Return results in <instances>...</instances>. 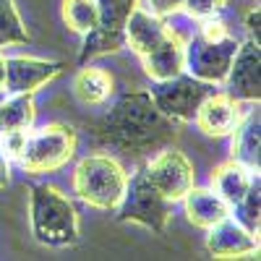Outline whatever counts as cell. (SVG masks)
Masks as SVG:
<instances>
[{
    "mask_svg": "<svg viewBox=\"0 0 261 261\" xmlns=\"http://www.w3.org/2000/svg\"><path fill=\"white\" fill-rule=\"evenodd\" d=\"M186 214L188 220L196 225V227H212L217 225L220 220L230 217V206L220 199V193L217 191H209V188H191L186 196Z\"/></svg>",
    "mask_w": 261,
    "mask_h": 261,
    "instance_id": "obj_16",
    "label": "cell"
},
{
    "mask_svg": "<svg viewBox=\"0 0 261 261\" xmlns=\"http://www.w3.org/2000/svg\"><path fill=\"white\" fill-rule=\"evenodd\" d=\"M34 123V99L32 94H11L0 102V134L8 130H29Z\"/></svg>",
    "mask_w": 261,
    "mask_h": 261,
    "instance_id": "obj_20",
    "label": "cell"
},
{
    "mask_svg": "<svg viewBox=\"0 0 261 261\" xmlns=\"http://www.w3.org/2000/svg\"><path fill=\"white\" fill-rule=\"evenodd\" d=\"M227 6V0H183V11L191 18H212Z\"/></svg>",
    "mask_w": 261,
    "mask_h": 261,
    "instance_id": "obj_24",
    "label": "cell"
},
{
    "mask_svg": "<svg viewBox=\"0 0 261 261\" xmlns=\"http://www.w3.org/2000/svg\"><path fill=\"white\" fill-rule=\"evenodd\" d=\"M125 183H128L125 170L107 154L84 157L73 175L76 193L89 206H97L105 212L118 209L123 193H125Z\"/></svg>",
    "mask_w": 261,
    "mask_h": 261,
    "instance_id": "obj_3",
    "label": "cell"
},
{
    "mask_svg": "<svg viewBox=\"0 0 261 261\" xmlns=\"http://www.w3.org/2000/svg\"><path fill=\"white\" fill-rule=\"evenodd\" d=\"M136 6L139 0H97V27L89 34H84L86 39L79 63L125 47V24Z\"/></svg>",
    "mask_w": 261,
    "mask_h": 261,
    "instance_id": "obj_6",
    "label": "cell"
},
{
    "mask_svg": "<svg viewBox=\"0 0 261 261\" xmlns=\"http://www.w3.org/2000/svg\"><path fill=\"white\" fill-rule=\"evenodd\" d=\"M206 248L217 258H241V256H253L258 253V241L251 230H246L238 220L225 217L217 225L209 227L206 235Z\"/></svg>",
    "mask_w": 261,
    "mask_h": 261,
    "instance_id": "obj_12",
    "label": "cell"
},
{
    "mask_svg": "<svg viewBox=\"0 0 261 261\" xmlns=\"http://www.w3.org/2000/svg\"><path fill=\"white\" fill-rule=\"evenodd\" d=\"M201 37L206 39H225L227 37V27L222 24L220 18H204V29H201Z\"/></svg>",
    "mask_w": 261,
    "mask_h": 261,
    "instance_id": "obj_26",
    "label": "cell"
},
{
    "mask_svg": "<svg viewBox=\"0 0 261 261\" xmlns=\"http://www.w3.org/2000/svg\"><path fill=\"white\" fill-rule=\"evenodd\" d=\"M183 8V0H146V11H151L154 16H170Z\"/></svg>",
    "mask_w": 261,
    "mask_h": 261,
    "instance_id": "obj_25",
    "label": "cell"
},
{
    "mask_svg": "<svg viewBox=\"0 0 261 261\" xmlns=\"http://www.w3.org/2000/svg\"><path fill=\"white\" fill-rule=\"evenodd\" d=\"M235 50H238V42L230 34L225 39H206L201 34H196L186 45V71L193 79L222 84L230 71Z\"/></svg>",
    "mask_w": 261,
    "mask_h": 261,
    "instance_id": "obj_8",
    "label": "cell"
},
{
    "mask_svg": "<svg viewBox=\"0 0 261 261\" xmlns=\"http://www.w3.org/2000/svg\"><path fill=\"white\" fill-rule=\"evenodd\" d=\"M24 42H29V34L21 24L13 0H0V47L24 45Z\"/></svg>",
    "mask_w": 261,
    "mask_h": 261,
    "instance_id": "obj_22",
    "label": "cell"
},
{
    "mask_svg": "<svg viewBox=\"0 0 261 261\" xmlns=\"http://www.w3.org/2000/svg\"><path fill=\"white\" fill-rule=\"evenodd\" d=\"M32 232L42 246H73L79 241V217L73 204L53 186H32Z\"/></svg>",
    "mask_w": 261,
    "mask_h": 261,
    "instance_id": "obj_2",
    "label": "cell"
},
{
    "mask_svg": "<svg viewBox=\"0 0 261 261\" xmlns=\"http://www.w3.org/2000/svg\"><path fill=\"white\" fill-rule=\"evenodd\" d=\"M63 21L76 34H89L97 27V0H63Z\"/></svg>",
    "mask_w": 261,
    "mask_h": 261,
    "instance_id": "obj_21",
    "label": "cell"
},
{
    "mask_svg": "<svg viewBox=\"0 0 261 261\" xmlns=\"http://www.w3.org/2000/svg\"><path fill=\"white\" fill-rule=\"evenodd\" d=\"M258 170H248V167H243L241 162H227V165H222V167H217L214 170V178H212V183H214V191L220 193V199L230 206V209H235L238 204L243 201V196H246V191H248V186H251V180H253V175H256Z\"/></svg>",
    "mask_w": 261,
    "mask_h": 261,
    "instance_id": "obj_18",
    "label": "cell"
},
{
    "mask_svg": "<svg viewBox=\"0 0 261 261\" xmlns=\"http://www.w3.org/2000/svg\"><path fill=\"white\" fill-rule=\"evenodd\" d=\"M196 123L204 134L209 136H225V134H232V128L238 125L241 115H238V105L232 97L227 94H209L201 107L196 110Z\"/></svg>",
    "mask_w": 261,
    "mask_h": 261,
    "instance_id": "obj_14",
    "label": "cell"
},
{
    "mask_svg": "<svg viewBox=\"0 0 261 261\" xmlns=\"http://www.w3.org/2000/svg\"><path fill=\"white\" fill-rule=\"evenodd\" d=\"M232 160L241 162L248 170H258V146H261V118L258 110H251L246 118L238 120V125L232 128Z\"/></svg>",
    "mask_w": 261,
    "mask_h": 261,
    "instance_id": "obj_17",
    "label": "cell"
},
{
    "mask_svg": "<svg viewBox=\"0 0 261 261\" xmlns=\"http://www.w3.org/2000/svg\"><path fill=\"white\" fill-rule=\"evenodd\" d=\"M144 68L154 81L183 73L186 71V45L180 42V37L170 32L154 50H149L144 55Z\"/></svg>",
    "mask_w": 261,
    "mask_h": 261,
    "instance_id": "obj_15",
    "label": "cell"
},
{
    "mask_svg": "<svg viewBox=\"0 0 261 261\" xmlns=\"http://www.w3.org/2000/svg\"><path fill=\"white\" fill-rule=\"evenodd\" d=\"M167 34H170V29L165 27V21L160 16L146 11L144 6H136L130 18H128V24H125V45H130V50L144 58L149 50H154Z\"/></svg>",
    "mask_w": 261,
    "mask_h": 261,
    "instance_id": "obj_13",
    "label": "cell"
},
{
    "mask_svg": "<svg viewBox=\"0 0 261 261\" xmlns=\"http://www.w3.org/2000/svg\"><path fill=\"white\" fill-rule=\"evenodd\" d=\"M11 183V167H8V157L6 151L0 149V188H6Z\"/></svg>",
    "mask_w": 261,
    "mask_h": 261,
    "instance_id": "obj_28",
    "label": "cell"
},
{
    "mask_svg": "<svg viewBox=\"0 0 261 261\" xmlns=\"http://www.w3.org/2000/svg\"><path fill=\"white\" fill-rule=\"evenodd\" d=\"M3 84H6V58L0 55V92H3Z\"/></svg>",
    "mask_w": 261,
    "mask_h": 261,
    "instance_id": "obj_29",
    "label": "cell"
},
{
    "mask_svg": "<svg viewBox=\"0 0 261 261\" xmlns=\"http://www.w3.org/2000/svg\"><path fill=\"white\" fill-rule=\"evenodd\" d=\"M172 204L175 201L165 199L154 188V183L146 178V170L141 167L125 183V193L118 204V220L120 222H139V225L162 235L167 230L170 217H172Z\"/></svg>",
    "mask_w": 261,
    "mask_h": 261,
    "instance_id": "obj_4",
    "label": "cell"
},
{
    "mask_svg": "<svg viewBox=\"0 0 261 261\" xmlns=\"http://www.w3.org/2000/svg\"><path fill=\"white\" fill-rule=\"evenodd\" d=\"M258 193H261V186H258V172H256L246 196H243V201L235 206V214H238L235 220L251 232H258Z\"/></svg>",
    "mask_w": 261,
    "mask_h": 261,
    "instance_id": "obj_23",
    "label": "cell"
},
{
    "mask_svg": "<svg viewBox=\"0 0 261 261\" xmlns=\"http://www.w3.org/2000/svg\"><path fill=\"white\" fill-rule=\"evenodd\" d=\"M209 94H214V84L193 79V76H183V73L154 81V86L149 92L157 110L167 115L170 120H193L196 110Z\"/></svg>",
    "mask_w": 261,
    "mask_h": 261,
    "instance_id": "obj_7",
    "label": "cell"
},
{
    "mask_svg": "<svg viewBox=\"0 0 261 261\" xmlns=\"http://www.w3.org/2000/svg\"><path fill=\"white\" fill-rule=\"evenodd\" d=\"M63 65L53 60L37 58H8L6 60V94H34L39 86H45L60 73Z\"/></svg>",
    "mask_w": 261,
    "mask_h": 261,
    "instance_id": "obj_11",
    "label": "cell"
},
{
    "mask_svg": "<svg viewBox=\"0 0 261 261\" xmlns=\"http://www.w3.org/2000/svg\"><path fill=\"white\" fill-rule=\"evenodd\" d=\"M144 170H146V178L154 183V188L170 201H180L193 188V165L178 149L160 151Z\"/></svg>",
    "mask_w": 261,
    "mask_h": 261,
    "instance_id": "obj_9",
    "label": "cell"
},
{
    "mask_svg": "<svg viewBox=\"0 0 261 261\" xmlns=\"http://www.w3.org/2000/svg\"><path fill=\"white\" fill-rule=\"evenodd\" d=\"M172 123L157 110L149 92L134 89L120 94L113 110L97 123V139L125 151H149L175 136Z\"/></svg>",
    "mask_w": 261,
    "mask_h": 261,
    "instance_id": "obj_1",
    "label": "cell"
},
{
    "mask_svg": "<svg viewBox=\"0 0 261 261\" xmlns=\"http://www.w3.org/2000/svg\"><path fill=\"white\" fill-rule=\"evenodd\" d=\"M6 99V92H0V102H3Z\"/></svg>",
    "mask_w": 261,
    "mask_h": 261,
    "instance_id": "obj_30",
    "label": "cell"
},
{
    "mask_svg": "<svg viewBox=\"0 0 261 261\" xmlns=\"http://www.w3.org/2000/svg\"><path fill=\"white\" fill-rule=\"evenodd\" d=\"M76 151V130L71 125H45L29 134L21 146L16 162L27 172H53L63 167Z\"/></svg>",
    "mask_w": 261,
    "mask_h": 261,
    "instance_id": "obj_5",
    "label": "cell"
},
{
    "mask_svg": "<svg viewBox=\"0 0 261 261\" xmlns=\"http://www.w3.org/2000/svg\"><path fill=\"white\" fill-rule=\"evenodd\" d=\"M258 42L246 39L243 45H238L230 71L225 76L227 84V97H232L235 102H258L261 94V79H258Z\"/></svg>",
    "mask_w": 261,
    "mask_h": 261,
    "instance_id": "obj_10",
    "label": "cell"
},
{
    "mask_svg": "<svg viewBox=\"0 0 261 261\" xmlns=\"http://www.w3.org/2000/svg\"><path fill=\"white\" fill-rule=\"evenodd\" d=\"M258 21H261V13L258 8H253L248 16H246V29H248V39L258 42Z\"/></svg>",
    "mask_w": 261,
    "mask_h": 261,
    "instance_id": "obj_27",
    "label": "cell"
},
{
    "mask_svg": "<svg viewBox=\"0 0 261 261\" xmlns=\"http://www.w3.org/2000/svg\"><path fill=\"white\" fill-rule=\"evenodd\" d=\"M73 94L81 105H102L113 94V79L102 68H81L73 79Z\"/></svg>",
    "mask_w": 261,
    "mask_h": 261,
    "instance_id": "obj_19",
    "label": "cell"
}]
</instances>
